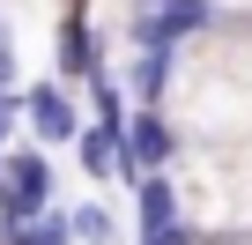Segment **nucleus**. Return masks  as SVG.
<instances>
[{"instance_id":"nucleus-5","label":"nucleus","mask_w":252,"mask_h":245,"mask_svg":"<svg viewBox=\"0 0 252 245\" xmlns=\"http://www.w3.org/2000/svg\"><path fill=\"white\" fill-rule=\"evenodd\" d=\"M74 164H82V178L89 186H134V164H126V127H104V119H89L82 127V141H74Z\"/></svg>"},{"instance_id":"nucleus-6","label":"nucleus","mask_w":252,"mask_h":245,"mask_svg":"<svg viewBox=\"0 0 252 245\" xmlns=\"http://www.w3.org/2000/svg\"><path fill=\"white\" fill-rule=\"evenodd\" d=\"M126 97L134 104H171V82H178V52L163 45H134V60H126Z\"/></svg>"},{"instance_id":"nucleus-4","label":"nucleus","mask_w":252,"mask_h":245,"mask_svg":"<svg viewBox=\"0 0 252 245\" xmlns=\"http://www.w3.org/2000/svg\"><path fill=\"white\" fill-rule=\"evenodd\" d=\"M186 156V134H178V119L163 104H134V119H126V164H134V178L149 171H178Z\"/></svg>"},{"instance_id":"nucleus-8","label":"nucleus","mask_w":252,"mask_h":245,"mask_svg":"<svg viewBox=\"0 0 252 245\" xmlns=\"http://www.w3.org/2000/svg\"><path fill=\"white\" fill-rule=\"evenodd\" d=\"M0 245H74V223H67V208H45L15 230H0Z\"/></svg>"},{"instance_id":"nucleus-3","label":"nucleus","mask_w":252,"mask_h":245,"mask_svg":"<svg viewBox=\"0 0 252 245\" xmlns=\"http://www.w3.org/2000/svg\"><path fill=\"white\" fill-rule=\"evenodd\" d=\"M104 67H111V45L96 37V15L82 8V0H67V15H60V30H52V74H60L67 89H89Z\"/></svg>"},{"instance_id":"nucleus-2","label":"nucleus","mask_w":252,"mask_h":245,"mask_svg":"<svg viewBox=\"0 0 252 245\" xmlns=\"http://www.w3.org/2000/svg\"><path fill=\"white\" fill-rule=\"evenodd\" d=\"M15 111H23V134L37 149H74L82 127H89V111H82V89H67L60 74H37L15 89Z\"/></svg>"},{"instance_id":"nucleus-1","label":"nucleus","mask_w":252,"mask_h":245,"mask_svg":"<svg viewBox=\"0 0 252 245\" xmlns=\"http://www.w3.org/2000/svg\"><path fill=\"white\" fill-rule=\"evenodd\" d=\"M60 208V171H52V149L37 141H15L8 156H0V230H15L30 215Z\"/></svg>"},{"instance_id":"nucleus-7","label":"nucleus","mask_w":252,"mask_h":245,"mask_svg":"<svg viewBox=\"0 0 252 245\" xmlns=\"http://www.w3.org/2000/svg\"><path fill=\"white\" fill-rule=\"evenodd\" d=\"M67 223H74V245H119V215H111V201H96V193H82V201L67 208Z\"/></svg>"}]
</instances>
